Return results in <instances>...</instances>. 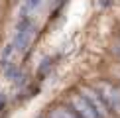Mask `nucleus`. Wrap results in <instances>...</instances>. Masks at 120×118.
<instances>
[{
    "label": "nucleus",
    "mask_w": 120,
    "mask_h": 118,
    "mask_svg": "<svg viewBox=\"0 0 120 118\" xmlns=\"http://www.w3.org/2000/svg\"><path fill=\"white\" fill-rule=\"evenodd\" d=\"M34 30H36V20L18 16L16 32H14V37L10 41V47L14 49L16 55H22L28 49V45L32 43V37H34Z\"/></svg>",
    "instance_id": "obj_1"
},
{
    "label": "nucleus",
    "mask_w": 120,
    "mask_h": 118,
    "mask_svg": "<svg viewBox=\"0 0 120 118\" xmlns=\"http://www.w3.org/2000/svg\"><path fill=\"white\" fill-rule=\"evenodd\" d=\"M49 118H79V116L75 114L73 110L65 108V106H57V108H53V110H51Z\"/></svg>",
    "instance_id": "obj_6"
},
{
    "label": "nucleus",
    "mask_w": 120,
    "mask_h": 118,
    "mask_svg": "<svg viewBox=\"0 0 120 118\" xmlns=\"http://www.w3.org/2000/svg\"><path fill=\"white\" fill-rule=\"evenodd\" d=\"M114 51H116V55H118V59H120V45H116V47H114Z\"/></svg>",
    "instance_id": "obj_7"
},
{
    "label": "nucleus",
    "mask_w": 120,
    "mask_h": 118,
    "mask_svg": "<svg viewBox=\"0 0 120 118\" xmlns=\"http://www.w3.org/2000/svg\"><path fill=\"white\" fill-rule=\"evenodd\" d=\"M71 108L79 118H101L94 112V108L89 104V100L83 96V92H73L71 95Z\"/></svg>",
    "instance_id": "obj_3"
},
{
    "label": "nucleus",
    "mask_w": 120,
    "mask_h": 118,
    "mask_svg": "<svg viewBox=\"0 0 120 118\" xmlns=\"http://www.w3.org/2000/svg\"><path fill=\"white\" fill-rule=\"evenodd\" d=\"M41 6H43V0H24V2H22V6H20V12H18V16L36 20V16L39 14Z\"/></svg>",
    "instance_id": "obj_5"
},
{
    "label": "nucleus",
    "mask_w": 120,
    "mask_h": 118,
    "mask_svg": "<svg viewBox=\"0 0 120 118\" xmlns=\"http://www.w3.org/2000/svg\"><path fill=\"white\" fill-rule=\"evenodd\" d=\"M83 96L89 100V104H91L93 108H94V112H97L101 118H108V114H110V110L106 108V104L102 102V98L98 96V92L94 91V88H91V87H83Z\"/></svg>",
    "instance_id": "obj_4"
},
{
    "label": "nucleus",
    "mask_w": 120,
    "mask_h": 118,
    "mask_svg": "<svg viewBox=\"0 0 120 118\" xmlns=\"http://www.w3.org/2000/svg\"><path fill=\"white\" fill-rule=\"evenodd\" d=\"M93 88L98 92L108 110L120 116V85H114L110 81H98Z\"/></svg>",
    "instance_id": "obj_2"
}]
</instances>
